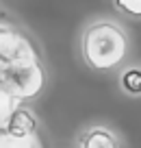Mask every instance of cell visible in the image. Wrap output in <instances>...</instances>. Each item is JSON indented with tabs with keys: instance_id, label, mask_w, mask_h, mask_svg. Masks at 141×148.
<instances>
[{
	"instance_id": "obj_3",
	"label": "cell",
	"mask_w": 141,
	"mask_h": 148,
	"mask_svg": "<svg viewBox=\"0 0 141 148\" xmlns=\"http://www.w3.org/2000/svg\"><path fill=\"white\" fill-rule=\"evenodd\" d=\"M28 59H39L33 39L20 28L0 24V68Z\"/></svg>"
},
{
	"instance_id": "obj_1",
	"label": "cell",
	"mask_w": 141,
	"mask_h": 148,
	"mask_svg": "<svg viewBox=\"0 0 141 148\" xmlns=\"http://www.w3.org/2000/svg\"><path fill=\"white\" fill-rule=\"evenodd\" d=\"M82 61L96 72L113 70L128 55V35L122 26L109 20L91 22L80 37Z\"/></svg>"
},
{
	"instance_id": "obj_2",
	"label": "cell",
	"mask_w": 141,
	"mask_h": 148,
	"mask_svg": "<svg viewBox=\"0 0 141 148\" xmlns=\"http://www.w3.org/2000/svg\"><path fill=\"white\" fill-rule=\"evenodd\" d=\"M48 74L41 59H28L0 68V87L7 89L18 102L35 100L46 89Z\"/></svg>"
},
{
	"instance_id": "obj_4",
	"label": "cell",
	"mask_w": 141,
	"mask_h": 148,
	"mask_svg": "<svg viewBox=\"0 0 141 148\" xmlns=\"http://www.w3.org/2000/svg\"><path fill=\"white\" fill-rule=\"evenodd\" d=\"M37 129H39V122H37L35 113L26 107H18L11 113L5 131L11 135H18V137H33V135H37Z\"/></svg>"
},
{
	"instance_id": "obj_9",
	"label": "cell",
	"mask_w": 141,
	"mask_h": 148,
	"mask_svg": "<svg viewBox=\"0 0 141 148\" xmlns=\"http://www.w3.org/2000/svg\"><path fill=\"white\" fill-rule=\"evenodd\" d=\"M113 5L117 11L130 15V18L141 20V0H113Z\"/></svg>"
},
{
	"instance_id": "obj_7",
	"label": "cell",
	"mask_w": 141,
	"mask_h": 148,
	"mask_svg": "<svg viewBox=\"0 0 141 148\" xmlns=\"http://www.w3.org/2000/svg\"><path fill=\"white\" fill-rule=\"evenodd\" d=\"M119 85L128 96H141V68H128L119 76Z\"/></svg>"
},
{
	"instance_id": "obj_6",
	"label": "cell",
	"mask_w": 141,
	"mask_h": 148,
	"mask_svg": "<svg viewBox=\"0 0 141 148\" xmlns=\"http://www.w3.org/2000/svg\"><path fill=\"white\" fill-rule=\"evenodd\" d=\"M0 148H44L39 135L33 137H18L7 131H0Z\"/></svg>"
},
{
	"instance_id": "obj_5",
	"label": "cell",
	"mask_w": 141,
	"mask_h": 148,
	"mask_svg": "<svg viewBox=\"0 0 141 148\" xmlns=\"http://www.w3.org/2000/svg\"><path fill=\"white\" fill-rule=\"evenodd\" d=\"M78 148H122L117 135L104 126H91L78 137Z\"/></svg>"
},
{
	"instance_id": "obj_8",
	"label": "cell",
	"mask_w": 141,
	"mask_h": 148,
	"mask_svg": "<svg viewBox=\"0 0 141 148\" xmlns=\"http://www.w3.org/2000/svg\"><path fill=\"white\" fill-rule=\"evenodd\" d=\"M18 107H20V102L15 100V98L11 96L9 92H7V89L0 87V131H5V129H7L11 113H13Z\"/></svg>"
}]
</instances>
